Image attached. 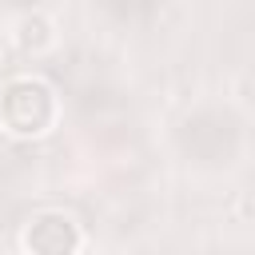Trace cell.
I'll return each mask as SVG.
<instances>
[{
  "label": "cell",
  "mask_w": 255,
  "mask_h": 255,
  "mask_svg": "<svg viewBox=\"0 0 255 255\" xmlns=\"http://www.w3.org/2000/svg\"><path fill=\"white\" fill-rule=\"evenodd\" d=\"M179 147L187 159L195 163H227L239 151V124L231 112L219 108H203L195 116L183 120L179 128Z\"/></svg>",
  "instance_id": "1"
},
{
  "label": "cell",
  "mask_w": 255,
  "mask_h": 255,
  "mask_svg": "<svg viewBox=\"0 0 255 255\" xmlns=\"http://www.w3.org/2000/svg\"><path fill=\"white\" fill-rule=\"evenodd\" d=\"M4 120L16 131H44L52 120V92L36 80H20L4 92Z\"/></svg>",
  "instance_id": "2"
},
{
  "label": "cell",
  "mask_w": 255,
  "mask_h": 255,
  "mask_svg": "<svg viewBox=\"0 0 255 255\" xmlns=\"http://www.w3.org/2000/svg\"><path fill=\"white\" fill-rule=\"evenodd\" d=\"M28 247L32 251H44V255H56V251H68L76 247V227L68 215H40L32 227H28Z\"/></svg>",
  "instance_id": "3"
},
{
  "label": "cell",
  "mask_w": 255,
  "mask_h": 255,
  "mask_svg": "<svg viewBox=\"0 0 255 255\" xmlns=\"http://www.w3.org/2000/svg\"><path fill=\"white\" fill-rule=\"evenodd\" d=\"M100 4H104V12H108L112 20H120V24H143V20H151V16L159 12L163 0H100Z\"/></svg>",
  "instance_id": "4"
},
{
  "label": "cell",
  "mask_w": 255,
  "mask_h": 255,
  "mask_svg": "<svg viewBox=\"0 0 255 255\" xmlns=\"http://www.w3.org/2000/svg\"><path fill=\"white\" fill-rule=\"evenodd\" d=\"M8 4H16V8H32V4H40V0H8Z\"/></svg>",
  "instance_id": "5"
}]
</instances>
